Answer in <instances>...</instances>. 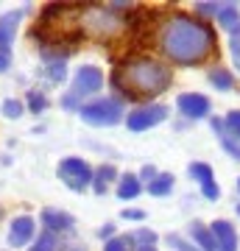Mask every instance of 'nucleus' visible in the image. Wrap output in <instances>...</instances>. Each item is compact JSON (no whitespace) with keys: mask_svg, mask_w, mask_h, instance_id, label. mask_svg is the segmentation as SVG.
<instances>
[{"mask_svg":"<svg viewBox=\"0 0 240 251\" xmlns=\"http://www.w3.org/2000/svg\"><path fill=\"white\" fill-rule=\"evenodd\" d=\"M157 45L170 62L198 64L215 50V31L204 20L185 14V11H176L160 25Z\"/></svg>","mask_w":240,"mask_h":251,"instance_id":"obj_1","label":"nucleus"},{"mask_svg":"<svg viewBox=\"0 0 240 251\" xmlns=\"http://www.w3.org/2000/svg\"><path fill=\"white\" fill-rule=\"evenodd\" d=\"M112 81L129 98H151V95H160L168 90L173 73H170V67H165L151 56H132L115 70Z\"/></svg>","mask_w":240,"mask_h":251,"instance_id":"obj_2","label":"nucleus"},{"mask_svg":"<svg viewBox=\"0 0 240 251\" xmlns=\"http://www.w3.org/2000/svg\"><path fill=\"white\" fill-rule=\"evenodd\" d=\"M79 115L89 126H115L123 117V103L117 98H98V100H92V103L79 106Z\"/></svg>","mask_w":240,"mask_h":251,"instance_id":"obj_3","label":"nucleus"},{"mask_svg":"<svg viewBox=\"0 0 240 251\" xmlns=\"http://www.w3.org/2000/svg\"><path fill=\"white\" fill-rule=\"evenodd\" d=\"M79 23L95 36H112L123 28V20L115 14V9H101V6H87V9H81Z\"/></svg>","mask_w":240,"mask_h":251,"instance_id":"obj_4","label":"nucleus"},{"mask_svg":"<svg viewBox=\"0 0 240 251\" xmlns=\"http://www.w3.org/2000/svg\"><path fill=\"white\" fill-rule=\"evenodd\" d=\"M56 173H59V179H62L70 190H76V193L92 187V168H89L81 156H64V159L59 162Z\"/></svg>","mask_w":240,"mask_h":251,"instance_id":"obj_5","label":"nucleus"},{"mask_svg":"<svg viewBox=\"0 0 240 251\" xmlns=\"http://www.w3.org/2000/svg\"><path fill=\"white\" fill-rule=\"evenodd\" d=\"M104 87V73L95 67V64H84L76 70V78H73V90L70 95L62 100L64 106H76V98H84V95H92Z\"/></svg>","mask_w":240,"mask_h":251,"instance_id":"obj_6","label":"nucleus"},{"mask_svg":"<svg viewBox=\"0 0 240 251\" xmlns=\"http://www.w3.org/2000/svg\"><path fill=\"white\" fill-rule=\"evenodd\" d=\"M165 117H168V106H162V103H148V106L134 109L132 115L126 117V126H129L132 131H148L154 126H160Z\"/></svg>","mask_w":240,"mask_h":251,"instance_id":"obj_7","label":"nucleus"},{"mask_svg":"<svg viewBox=\"0 0 240 251\" xmlns=\"http://www.w3.org/2000/svg\"><path fill=\"white\" fill-rule=\"evenodd\" d=\"M176 106H179V112L185 117H190V120H201V117L210 115V98L201 95V92H185V95H179Z\"/></svg>","mask_w":240,"mask_h":251,"instance_id":"obj_8","label":"nucleus"},{"mask_svg":"<svg viewBox=\"0 0 240 251\" xmlns=\"http://www.w3.org/2000/svg\"><path fill=\"white\" fill-rule=\"evenodd\" d=\"M34 218L31 215H20L11 221V229H9V246L11 249H23V246H28L31 243V237H34Z\"/></svg>","mask_w":240,"mask_h":251,"instance_id":"obj_9","label":"nucleus"},{"mask_svg":"<svg viewBox=\"0 0 240 251\" xmlns=\"http://www.w3.org/2000/svg\"><path fill=\"white\" fill-rule=\"evenodd\" d=\"M210 232L215 237V246L218 251H238V232H235V226L229 221H215L210 226Z\"/></svg>","mask_w":240,"mask_h":251,"instance_id":"obj_10","label":"nucleus"},{"mask_svg":"<svg viewBox=\"0 0 240 251\" xmlns=\"http://www.w3.org/2000/svg\"><path fill=\"white\" fill-rule=\"evenodd\" d=\"M42 224H45V229H48V232L53 234V232H70L73 226H76V221H73L70 212L48 206V209H42Z\"/></svg>","mask_w":240,"mask_h":251,"instance_id":"obj_11","label":"nucleus"},{"mask_svg":"<svg viewBox=\"0 0 240 251\" xmlns=\"http://www.w3.org/2000/svg\"><path fill=\"white\" fill-rule=\"evenodd\" d=\"M23 14H26V9H14V11H6V14L0 17V50H9L11 39H14V34H17L20 20H23Z\"/></svg>","mask_w":240,"mask_h":251,"instance_id":"obj_12","label":"nucleus"},{"mask_svg":"<svg viewBox=\"0 0 240 251\" xmlns=\"http://www.w3.org/2000/svg\"><path fill=\"white\" fill-rule=\"evenodd\" d=\"M213 131L218 134V140H221V145L226 148V153H229V156H235V159L240 162V140H238V137H232L229 131H226V126H223V120L213 117Z\"/></svg>","mask_w":240,"mask_h":251,"instance_id":"obj_13","label":"nucleus"},{"mask_svg":"<svg viewBox=\"0 0 240 251\" xmlns=\"http://www.w3.org/2000/svg\"><path fill=\"white\" fill-rule=\"evenodd\" d=\"M190 237L196 240V246H198L201 251H218L213 232H210L204 224H198V221H193V224H190Z\"/></svg>","mask_w":240,"mask_h":251,"instance_id":"obj_14","label":"nucleus"},{"mask_svg":"<svg viewBox=\"0 0 240 251\" xmlns=\"http://www.w3.org/2000/svg\"><path fill=\"white\" fill-rule=\"evenodd\" d=\"M140 190H142V181L140 176H134V173H126L123 179L117 181V198L120 201H132V198L140 196Z\"/></svg>","mask_w":240,"mask_h":251,"instance_id":"obj_15","label":"nucleus"},{"mask_svg":"<svg viewBox=\"0 0 240 251\" xmlns=\"http://www.w3.org/2000/svg\"><path fill=\"white\" fill-rule=\"evenodd\" d=\"M112 179H117L115 165H101L98 171L92 173V190H95L98 196H104V193H107V184H109Z\"/></svg>","mask_w":240,"mask_h":251,"instance_id":"obj_16","label":"nucleus"},{"mask_svg":"<svg viewBox=\"0 0 240 251\" xmlns=\"http://www.w3.org/2000/svg\"><path fill=\"white\" fill-rule=\"evenodd\" d=\"M218 23H221L232 36L240 34V11L235 9V6H223V9H218Z\"/></svg>","mask_w":240,"mask_h":251,"instance_id":"obj_17","label":"nucleus"},{"mask_svg":"<svg viewBox=\"0 0 240 251\" xmlns=\"http://www.w3.org/2000/svg\"><path fill=\"white\" fill-rule=\"evenodd\" d=\"M187 173L193 176V181L201 184V190L210 187V184H215V173H213V168H210L207 162H193V165L187 168Z\"/></svg>","mask_w":240,"mask_h":251,"instance_id":"obj_18","label":"nucleus"},{"mask_svg":"<svg viewBox=\"0 0 240 251\" xmlns=\"http://www.w3.org/2000/svg\"><path fill=\"white\" fill-rule=\"evenodd\" d=\"M173 176L170 173H157V179L154 181H148V193L151 196H157V198H162V196H168L170 190H173Z\"/></svg>","mask_w":240,"mask_h":251,"instance_id":"obj_19","label":"nucleus"},{"mask_svg":"<svg viewBox=\"0 0 240 251\" xmlns=\"http://www.w3.org/2000/svg\"><path fill=\"white\" fill-rule=\"evenodd\" d=\"M210 84H213L215 90H232L235 78H232L229 70H223V67H213V70H210Z\"/></svg>","mask_w":240,"mask_h":251,"instance_id":"obj_20","label":"nucleus"},{"mask_svg":"<svg viewBox=\"0 0 240 251\" xmlns=\"http://www.w3.org/2000/svg\"><path fill=\"white\" fill-rule=\"evenodd\" d=\"M104 251H134V237L132 234H120L104 243Z\"/></svg>","mask_w":240,"mask_h":251,"instance_id":"obj_21","label":"nucleus"},{"mask_svg":"<svg viewBox=\"0 0 240 251\" xmlns=\"http://www.w3.org/2000/svg\"><path fill=\"white\" fill-rule=\"evenodd\" d=\"M59 249V243H56V237L51 232H42L39 237H36V243L31 246L28 251H56Z\"/></svg>","mask_w":240,"mask_h":251,"instance_id":"obj_22","label":"nucleus"},{"mask_svg":"<svg viewBox=\"0 0 240 251\" xmlns=\"http://www.w3.org/2000/svg\"><path fill=\"white\" fill-rule=\"evenodd\" d=\"M0 112H3L6 117H11V120H17V117H23V100L6 98L3 100V106H0Z\"/></svg>","mask_w":240,"mask_h":251,"instance_id":"obj_23","label":"nucleus"},{"mask_svg":"<svg viewBox=\"0 0 240 251\" xmlns=\"http://www.w3.org/2000/svg\"><path fill=\"white\" fill-rule=\"evenodd\" d=\"M28 106H31L34 115H39V112H45V106H48V98H45L42 92L31 90V92H28Z\"/></svg>","mask_w":240,"mask_h":251,"instance_id":"obj_24","label":"nucleus"},{"mask_svg":"<svg viewBox=\"0 0 240 251\" xmlns=\"http://www.w3.org/2000/svg\"><path fill=\"white\" fill-rule=\"evenodd\" d=\"M67 70H64V59H53V62L48 64V78L51 81H64Z\"/></svg>","mask_w":240,"mask_h":251,"instance_id":"obj_25","label":"nucleus"},{"mask_svg":"<svg viewBox=\"0 0 240 251\" xmlns=\"http://www.w3.org/2000/svg\"><path fill=\"white\" fill-rule=\"evenodd\" d=\"M223 126H226V131H229L232 137H238V140H240V109L229 112V115H226V120H223Z\"/></svg>","mask_w":240,"mask_h":251,"instance_id":"obj_26","label":"nucleus"},{"mask_svg":"<svg viewBox=\"0 0 240 251\" xmlns=\"http://www.w3.org/2000/svg\"><path fill=\"white\" fill-rule=\"evenodd\" d=\"M132 237H134V243H140V246H154V243H157V234H154L151 229H137Z\"/></svg>","mask_w":240,"mask_h":251,"instance_id":"obj_27","label":"nucleus"},{"mask_svg":"<svg viewBox=\"0 0 240 251\" xmlns=\"http://www.w3.org/2000/svg\"><path fill=\"white\" fill-rule=\"evenodd\" d=\"M168 246H173V249H179V251H198L193 243H187L185 237H179V234H168Z\"/></svg>","mask_w":240,"mask_h":251,"instance_id":"obj_28","label":"nucleus"},{"mask_svg":"<svg viewBox=\"0 0 240 251\" xmlns=\"http://www.w3.org/2000/svg\"><path fill=\"white\" fill-rule=\"evenodd\" d=\"M196 9H198L201 17H218V6H215V3H198Z\"/></svg>","mask_w":240,"mask_h":251,"instance_id":"obj_29","label":"nucleus"},{"mask_svg":"<svg viewBox=\"0 0 240 251\" xmlns=\"http://www.w3.org/2000/svg\"><path fill=\"white\" fill-rule=\"evenodd\" d=\"M232 59H235V64H238V70H240V34L238 36H232Z\"/></svg>","mask_w":240,"mask_h":251,"instance_id":"obj_30","label":"nucleus"},{"mask_svg":"<svg viewBox=\"0 0 240 251\" xmlns=\"http://www.w3.org/2000/svg\"><path fill=\"white\" fill-rule=\"evenodd\" d=\"M154 179H157V168L154 165H145L140 171V181H154Z\"/></svg>","mask_w":240,"mask_h":251,"instance_id":"obj_31","label":"nucleus"},{"mask_svg":"<svg viewBox=\"0 0 240 251\" xmlns=\"http://www.w3.org/2000/svg\"><path fill=\"white\" fill-rule=\"evenodd\" d=\"M201 193H204V198H210V201H218V198H221V187H218V184H210V187H204Z\"/></svg>","mask_w":240,"mask_h":251,"instance_id":"obj_32","label":"nucleus"},{"mask_svg":"<svg viewBox=\"0 0 240 251\" xmlns=\"http://www.w3.org/2000/svg\"><path fill=\"white\" fill-rule=\"evenodd\" d=\"M123 218L126 221H142L145 212H142V209H123Z\"/></svg>","mask_w":240,"mask_h":251,"instance_id":"obj_33","label":"nucleus"},{"mask_svg":"<svg viewBox=\"0 0 240 251\" xmlns=\"http://www.w3.org/2000/svg\"><path fill=\"white\" fill-rule=\"evenodd\" d=\"M56 251H87V246H84V243H64V246H59Z\"/></svg>","mask_w":240,"mask_h":251,"instance_id":"obj_34","label":"nucleus"},{"mask_svg":"<svg viewBox=\"0 0 240 251\" xmlns=\"http://www.w3.org/2000/svg\"><path fill=\"white\" fill-rule=\"evenodd\" d=\"M9 62H11V59H9V50H0V73L9 70Z\"/></svg>","mask_w":240,"mask_h":251,"instance_id":"obj_35","label":"nucleus"},{"mask_svg":"<svg viewBox=\"0 0 240 251\" xmlns=\"http://www.w3.org/2000/svg\"><path fill=\"white\" fill-rule=\"evenodd\" d=\"M101 237H109V240H112V234H115V226H112V224H107V226H101Z\"/></svg>","mask_w":240,"mask_h":251,"instance_id":"obj_36","label":"nucleus"},{"mask_svg":"<svg viewBox=\"0 0 240 251\" xmlns=\"http://www.w3.org/2000/svg\"><path fill=\"white\" fill-rule=\"evenodd\" d=\"M137 251H157V249H154V246H140Z\"/></svg>","mask_w":240,"mask_h":251,"instance_id":"obj_37","label":"nucleus"},{"mask_svg":"<svg viewBox=\"0 0 240 251\" xmlns=\"http://www.w3.org/2000/svg\"><path fill=\"white\" fill-rule=\"evenodd\" d=\"M238 193H240V179H238Z\"/></svg>","mask_w":240,"mask_h":251,"instance_id":"obj_38","label":"nucleus"},{"mask_svg":"<svg viewBox=\"0 0 240 251\" xmlns=\"http://www.w3.org/2000/svg\"><path fill=\"white\" fill-rule=\"evenodd\" d=\"M238 215H240V204H238Z\"/></svg>","mask_w":240,"mask_h":251,"instance_id":"obj_39","label":"nucleus"},{"mask_svg":"<svg viewBox=\"0 0 240 251\" xmlns=\"http://www.w3.org/2000/svg\"><path fill=\"white\" fill-rule=\"evenodd\" d=\"M0 215H3V212H0Z\"/></svg>","mask_w":240,"mask_h":251,"instance_id":"obj_40","label":"nucleus"}]
</instances>
